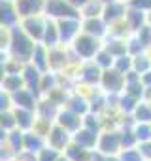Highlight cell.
Returning <instances> with one entry per match:
<instances>
[{"mask_svg": "<svg viewBox=\"0 0 151 161\" xmlns=\"http://www.w3.org/2000/svg\"><path fill=\"white\" fill-rule=\"evenodd\" d=\"M132 70L138 72L140 76H142L143 72L151 70V55H149L147 51H143V53H140V55H134V57H132Z\"/></svg>", "mask_w": 151, "mask_h": 161, "instance_id": "cell-31", "label": "cell"}, {"mask_svg": "<svg viewBox=\"0 0 151 161\" xmlns=\"http://www.w3.org/2000/svg\"><path fill=\"white\" fill-rule=\"evenodd\" d=\"M98 135H100V133H96V131H93V129L81 127V129H78V131L72 135V142H76V144H80V146H83V148L95 152V150H96V144H98Z\"/></svg>", "mask_w": 151, "mask_h": 161, "instance_id": "cell-18", "label": "cell"}, {"mask_svg": "<svg viewBox=\"0 0 151 161\" xmlns=\"http://www.w3.org/2000/svg\"><path fill=\"white\" fill-rule=\"evenodd\" d=\"M64 106L70 108V110H74L76 114H80V116H85V114L91 112V101L85 95H80V93H74L72 97H68V101H66Z\"/></svg>", "mask_w": 151, "mask_h": 161, "instance_id": "cell-24", "label": "cell"}, {"mask_svg": "<svg viewBox=\"0 0 151 161\" xmlns=\"http://www.w3.org/2000/svg\"><path fill=\"white\" fill-rule=\"evenodd\" d=\"M62 153L68 159H72V161H85V159H91L93 157V150H87V148L76 144V142H70Z\"/></svg>", "mask_w": 151, "mask_h": 161, "instance_id": "cell-28", "label": "cell"}, {"mask_svg": "<svg viewBox=\"0 0 151 161\" xmlns=\"http://www.w3.org/2000/svg\"><path fill=\"white\" fill-rule=\"evenodd\" d=\"M81 17H64V19H59L57 25H59V36H60V46H70L76 38H78L83 29H81Z\"/></svg>", "mask_w": 151, "mask_h": 161, "instance_id": "cell-4", "label": "cell"}, {"mask_svg": "<svg viewBox=\"0 0 151 161\" xmlns=\"http://www.w3.org/2000/svg\"><path fill=\"white\" fill-rule=\"evenodd\" d=\"M100 87L104 89L106 95H121L125 89V74L119 72L117 68H106L102 72L100 80Z\"/></svg>", "mask_w": 151, "mask_h": 161, "instance_id": "cell-5", "label": "cell"}, {"mask_svg": "<svg viewBox=\"0 0 151 161\" xmlns=\"http://www.w3.org/2000/svg\"><path fill=\"white\" fill-rule=\"evenodd\" d=\"M36 155H38V161H57V159L62 155V152L47 144V146H45V148H42Z\"/></svg>", "mask_w": 151, "mask_h": 161, "instance_id": "cell-39", "label": "cell"}, {"mask_svg": "<svg viewBox=\"0 0 151 161\" xmlns=\"http://www.w3.org/2000/svg\"><path fill=\"white\" fill-rule=\"evenodd\" d=\"M44 15L51 19H64V17H81V12L76 10L68 0H47Z\"/></svg>", "mask_w": 151, "mask_h": 161, "instance_id": "cell-6", "label": "cell"}, {"mask_svg": "<svg viewBox=\"0 0 151 161\" xmlns=\"http://www.w3.org/2000/svg\"><path fill=\"white\" fill-rule=\"evenodd\" d=\"M0 125H2L4 131H13L17 129V118H15V112L13 108L12 110H2V116H0Z\"/></svg>", "mask_w": 151, "mask_h": 161, "instance_id": "cell-37", "label": "cell"}, {"mask_svg": "<svg viewBox=\"0 0 151 161\" xmlns=\"http://www.w3.org/2000/svg\"><path fill=\"white\" fill-rule=\"evenodd\" d=\"M83 127L100 133V131H102V119H100V114H95V112L85 114V116H83Z\"/></svg>", "mask_w": 151, "mask_h": 161, "instance_id": "cell-38", "label": "cell"}, {"mask_svg": "<svg viewBox=\"0 0 151 161\" xmlns=\"http://www.w3.org/2000/svg\"><path fill=\"white\" fill-rule=\"evenodd\" d=\"M119 161H145V157L142 155L140 148L134 146V148H125V150H121Z\"/></svg>", "mask_w": 151, "mask_h": 161, "instance_id": "cell-40", "label": "cell"}, {"mask_svg": "<svg viewBox=\"0 0 151 161\" xmlns=\"http://www.w3.org/2000/svg\"><path fill=\"white\" fill-rule=\"evenodd\" d=\"M113 68H117L119 72L127 74L132 70V55L130 53H125L121 57H115V63H113Z\"/></svg>", "mask_w": 151, "mask_h": 161, "instance_id": "cell-41", "label": "cell"}, {"mask_svg": "<svg viewBox=\"0 0 151 161\" xmlns=\"http://www.w3.org/2000/svg\"><path fill=\"white\" fill-rule=\"evenodd\" d=\"M85 161H93V157H91V159H85Z\"/></svg>", "mask_w": 151, "mask_h": 161, "instance_id": "cell-51", "label": "cell"}, {"mask_svg": "<svg viewBox=\"0 0 151 161\" xmlns=\"http://www.w3.org/2000/svg\"><path fill=\"white\" fill-rule=\"evenodd\" d=\"M30 63H32L40 72H47V70H51V68H49V47H47L45 44L38 42L36 47H34V53H32Z\"/></svg>", "mask_w": 151, "mask_h": 161, "instance_id": "cell-20", "label": "cell"}, {"mask_svg": "<svg viewBox=\"0 0 151 161\" xmlns=\"http://www.w3.org/2000/svg\"><path fill=\"white\" fill-rule=\"evenodd\" d=\"M142 155L145 157V161H151V140H145V142H140L138 144Z\"/></svg>", "mask_w": 151, "mask_h": 161, "instance_id": "cell-44", "label": "cell"}, {"mask_svg": "<svg viewBox=\"0 0 151 161\" xmlns=\"http://www.w3.org/2000/svg\"><path fill=\"white\" fill-rule=\"evenodd\" d=\"M102 68L91 59V61H83L81 64H80V70H78V74H80V80L83 84H87V86H100V80H102Z\"/></svg>", "mask_w": 151, "mask_h": 161, "instance_id": "cell-9", "label": "cell"}, {"mask_svg": "<svg viewBox=\"0 0 151 161\" xmlns=\"http://www.w3.org/2000/svg\"><path fill=\"white\" fill-rule=\"evenodd\" d=\"M93 61H95V63H96V64H98L102 70H106V68H112V66H113V63H115V57H113V55H112V53H110V51H108L104 46H102V49H100V51L95 55V59H93Z\"/></svg>", "mask_w": 151, "mask_h": 161, "instance_id": "cell-36", "label": "cell"}, {"mask_svg": "<svg viewBox=\"0 0 151 161\" xmlns=\"http://www.w3.org/2000/svg\"><path fill=\"white\" fill-rule=\"evenodd\" d=\"M134 34L138 36V40L142 42V46L149 51V49H151V25H149V23H145V25H143L142 29H138Z\"/></svg>", "mask_w": 151, "mask_h": 161, "instance_id": "cell-42", "label": "cell"}, {"mask_svg": "<svg viewBox=\"0 0 151 161\" xmlns=\"http://www.w3.org/2000/svg\"><path fill=\"white\" fill-rule=\"evenodd\" d=\"M104 12V2L102 0H89L81 10V19L85 17H100Z\"/></svg>", "mask_w": 151, "mask_h": 161, "instance_id": "cell-32", "label": "cell"}, {"mask_svg": "<svg viewBox=\"0 0 151 161\" xmlns=\"http://www.w3.org/2000/svg\"><path fill=\"white\" fill-rule=\"evenodd\" d=\"M42 76H44V72H40L32 63H27V64H25V68H23L25 87H27V89H30L38 99H42V97H44V93H42Z\"/></svg>", "mask_w": 151, "mask_h": 161, "instance_id": "cell-8", "label": "cell"}, {"mask_svg": "<svg viewBox=\"0 0 151 161\" xmlns=\"http://www.w3.org/2000/svg\"><path fill=\"white\" fill-rule=\"evenodd\" d=\"M132 118H134V121L151 123V103H149V101H140V104L136 106Z\"/></svg>", "mask_w": 151, "mask_h": 161, "instance_id": "cell-33", "label": "cell"}, {"mask_svg": "<svg viewBox=\"0 0 151 161\" xmlns=\"http://www.w3.org/2000/svg\"><path fill=\"white\" fill-rule=\"evenodd\" d=\"M147 23H149V25H151V12H149V14H147Z\"/></svg>", "mask_w": 151, "mask_h": 161, "instance_id": "cell-49", "label": "cell"}, {"mask_svg": "<svg viewBox=\"0 0 151 161\" xmlns=\"http://www.w3.org/2000/svg\"><path fill=\"white\" fill-rule=\"evenodd\" d=\"M45 138H47V144H49V146H53V148H57V150L64 152V150H66V146L72 142V133H70V131H66L64 127H60L59 123H53Z\"/></svg>", "mask_w": 151, "mask_h": 161, "instance_id": "cell-10", "label": "cell"}, {"mask_svg": "<svg viewBox=\"0 0 151 161\" xmlns=\"http://www.w3.org/2000/svg\"><path fill=\"white\" fill-rule=\"evenodd\" d=\"M125 21L130 29V32H136L138 29H142L145 23H147V14L142 12V10H136V8H127V14H125Z\"/></svg>", "mask_w": 151, "mask_h": 161, "instance_id": "cell-25", "label": "cell"}, {"mask_svg": "<svg viewBox=\"0 0 151 161\" xmlns=\"http://www.w3.org/2000/svg\"><path fill=\"white\" fill-rule=\"evenodd\" d=\"M45 23H47V17H45L44 14H40V15H30V17L21 19V27L25 29V32H27L34 42H42V40H44Z\"/></svg>", "mask_w": 151, "mask_h": 161, "instance_id": "cell-7", "label": "cell"}, {"mask_svg": "<svg viewBox=\"0 0 151 161\" xmlns=\"http://www.w3.org/2000/svg\"><path fill=\"white\" fill-rule=\"evenodd\" d=\"M59 112H60V104H59V103H55L53 99H49V97H45V95H44V97L38 101L36 114H38V118H40V119H45V121H49V123H55V121H57Z\"/></svg>", "mask_w": 151, "mask_h": 161, "instance_id": "cell-13", "label": "cell"}, {"mask_svg": "<svg viewBox=\"0 0 151 161\" xmlns=\"http://www.w3.org/2000/svg\"><path fill=\"white\" fill-rule=\"evenodd\" d=\"M81 29H83V32H87L91 36H96L100 40H104L110 32V25L104 21L102 15L100 17H85L81 21Z\"/></svg>", "mask_w": 151, "mask_h": 161, "instance_id": "cell-12", "label": "cell"}, {"mask_svg": "<svg viewBox=\"0 0 151 161\" xmlns=\"http://www.w3.org/2000/svg\"><path fill=\"white\" fill-rule=\"evenodd\" d=\"M93 161H119V155H106L100 152H93Z\"/></svg>", "mask_w": 151, "mask_h": 161, "instance_id": "cell-45", "label": "cell"}, {"mask_svg": "<svg viewBox=\"0 0 151 161\" xmlns=\"http://www.w3.org/2000/svg\"><path fill=\"white\" fill-rule=\"evenodd\" d=\"M68 2H70L76 10H80V12H81V10H83V6L89 2V0H68Z\"/></svg>", "mask_w": 151, "mask_h": 161, "instance_id": "cell-46", "label": "cell"}, {"mask_svg": "<svg viewBox=\"0 0 151 161\" xmlns=\"http://www.w3.org/2000/svg\"><path fill=\"white\" fill-rule=\"evenodd\" d=\"M47 146V138L44 135H40L38 131L30 129V131H25V152H30V153H38L42 148Z\"/></svg>", "mask_w": 151, "mask_h": 161, "instance_id": "cell-22", "label": "cell"}, {"mask_svg": "<svg viewBox=\"0 0 151 161\" xmlns=\"http://www.w3.org/2000/svg\"><path fill=\"white\" fill-rule=\"evenodd\" d=\"M132 131H134V135H136V138H138V144H140V142H145V140H151V123L134 121Z\"/></svg>", "mask_w": 151, "mask_h": 161, "instance_id": "cell-35", "label": "cell"}, {"mask_svg": "<svg viewBox=\"0 0 151 161\" xmlns=\"http://www.w3.org/2000/svg\"><path fill=\"white\" fill-rule=\"evenodd\" d=\"M15 112V118H17V127L21 131H30L34 129L36 125V119H38V114L36 110H27V108H13Z\"/></svg>", "mask_w": 151, "mask_h": 161, "instance_id": "cell-23", "label": "cell"}, {"mask_svg": "<svg viewBox=\"0 0 151 161\" xmlns=\"http://www.w3.org/2000/svg\"><path fill=\"white\" fill-rule=\"evenodd\" d=\"M15 8L21 15V19L30 17V15H40L45 12V2L47 0H13Z\"/></svg>", "mask_w": 151, "mask_h": 161, "instance_id": "cell-16", "label": "cell"}, {"mask_svg": "<svg viewBox=\"0 0 151 161\" xmlns=\"http://www.w3.org/2000/svg\"><path fill=\"white\" fill-rule=\"evenodd\" d=\"M140 101H142V99H136V97H132V95H128V93H121V95L117 97V108H119L125 116H132L134 110H136V106L140 104Z\"/></svg>", "mask_w": 151, "mask_h": 161, "instance_id": "cell-30", "label": "cell"}, {"mask_svg": "<svg viewBox=\"0 0 151 161\" xmlns=\"http://www.w3.org/2000/svg\"><path fill=\"white\" fill-rule=\"evenodd\" d=\"M38 97L27 89V87H21L19 91L12 93V103H13V108H27V110H36L38 106Z\"/></svg>", "mask_w": 151, "mask_h": 161, "instance_id": "cell-17", "label": "cell"}, {"mask_svg": "<svg viewBox=\"0 0 151 161\" xmlns=\"http://www.w3.org/2000/svg\"><path fill=\"white\" fill-rule=\"evenodd\" d=\"M104 47L113 55V57H121L125 53H128V46H127V38H117V36H106L104 38Z\"/></svg>", "mask_w": 151, "mask_h": 161, "instance_id": "cell-27", "label": "cell"}, {"mask_svg": "<svg viewBox=\"0 0 151 161\" xmlns=\"http://www.w3.org/2000/svg\"><path fill=\"white\" fill-rule=\"evenodd\" d=\"M59 87V78H57V72H53V70H47V72H44V76H42V93L44 95H47V93H51L53 89H57Z\"/></svg>", "mask_w": 151, "mask_h": 161, "instance_id": "cell-34", "label": "cell"}, {"mask_svg": "<svg viewBox=\"0 0 151 161\" xmlns=\"http://www.w3.org/2000/svg\"><path fill=\"white\" fill-rule=\"evenodd\" d=\"M38 42H34L27 32L25 29L19 25L12 27L10 29V40H8V47H6V53L21 63H30L32 59V53H34V47H36Z\"/></svg>", "mask_w": 151, "mask_h": 161, "instance_id": "cell-1", "label": "cell"}, {"mask_svg": "<svg viewBox=\"0 0 151 161\" xmlns=\"http://www.w3.org/2000/svg\"><path fill=\"white\" fill-rule=\"evenodd\" d=\"M55 123H59L60 127H64L66 131H70V133L74 135L78 129L83 127V116H80V114H76L74 110L62 106L60 112H59V116H57V121H55Z\"/></svg>", "mask_w": 151, "mask_h": 161, "instance_id": "cell-11", "label": "cell"}, {"mask_svg": "<svg viewBox=\"0 0 151 161\" xmlns=\"http://www.w3.org/2000/svg\"><path fill=\"white\" fill-rule=\"evenodd\" d=\"M123 150V142H121V131L115 129H102L98 135V144H96V152L106 153V155H119Z\"/></svg>", "mask_w": 151, "mask_h": 161, "instance_id": "cell-3", "label": "cell"}, {"mask_svg": "<svg viewBox=\"0 0 151 161\" xmlns=\"http://www.w3.org/2000/svg\"><path fill=\"white\" fill-rule=\"evenodd\" d=\"M121 2H128V0H121Z\"/></svg>", "mask_w": 151, "mask_h": 161, "instance_id": "cell-52", "label": "cell"}, {"mask_svg": "<svg viewBox=\"0 0 151 161\" xmlns=\"http://www.w3.org/2000/svg\"><path fill=\"white\" fill-rule=\"evenodd\" d=\"M127 8H128V4H127V2H121V0H112V2L104 4L102 17H104V21H106L108 25H112V23H117V21L125 19Z\"/></svg>", "mask_w": 151, "mask_h": 161, "instance_id": "cell-15", "label": "cell"}, {"mask_svg": "<svg viewBox=\"0 0 151 161\" xmlns=\"http://www.w3.org/2000/svg\"><path fill=\"white\" fill-rule=\"evenodd\" d=\"M2 146H6L13 155H19L21 152H25V131H21L19 127L10 131L8 138H6V142Z\"/></svg>", "mask_w": 151, "mask_h": 161, "instance_id": "cell-21", "label": "cell"}, {"mask_svg": "<svg viewBox=\"0 0 151 161\" xmlns=\"http://www.w3.org/2000/svg\"><path fill=\"white\" fill-rule=\"evenodd\" d=\"M57 161H72V159H68V157H66V155H64V153H62V155H60V157H59V159H57Z\"/></svg>", "mask_w": 151, "mask_h": 161, "instance_id": "cell-48", "label": "cell"}, {"mask_svg": "<svg viewBox=\"0 0 151 161\" xmlns=\"http://www.w3.org/2000/svg\"><path fill=\"white\" fill-rule=\"evenodd\" d=\"M130 8H136V10H142L145 14L151 12V0H128L127 2Z\"/></svg>", "mask_w": 151, "mask_h": 161, "instance_id": "cell-43", "label": "cell"}, {"mask_svg": "<svg viewBox=\"0 0 151 161\" xmlns=\"http://www.w3.org/2000/svg\"><path fill=\"white\" fill-rule=\"evenodd\" d=\"M102 46H104V42H102L100 38L91 36V34H87V32H81L78 38L70 44V49L78 55L81 61H91V59H95V55L102 49Z\"/></svg>", "mask_w": 151, "mask_h": 161, "instance_id": "cell-2", "label": "cell"}, {"mask_svg": "<svg viewBox=\"0 0 151 161\" xmlns=\"http://www.w3.org/2000/svg\"><path fill=\"white\" fill-rule=\"evenodd\" d=\"M68 49L64 46H57V47H49V68L53 72H60L62 68L68 66Z\"/></svg>", "mask_w": 151, "mask_h": 161, "instance_id": "cell-19", "label": "cell"}, {"mask_svg": "<svg viewBox=\"0 0 151 161\" xmlns=\"http://www.w3.org/2000/svg\"><path fill=\"white\" fill-rule=\"evenodd\" d=\"M0 21H2V27L6 29H12L21 23V15L15 8L13 0H2V4H0Z\"/></svg>", "mask_w": 151, "mask_h": 161, "instance_id": "cell-14", "label": "cell"}, {"mask_svg": "<svg viewBox=\"0 0 151 161\" xmlns=\"http://www.w3.org/2000/svg\"><path fill=\"white\" fill-rule=\"evenodd\" d=\"M142 82H143L145 87H151V70H147V72L142 74Z\"/></svg>", "mask_w": 151, "mask_h": 161, "instance_id": "cell-47", "label": "cell"}, {"mask_svg": "<svg viewBox=\"0 0 151 161\" xmlns=\"http://www.w3.org/2000/svg\"><path fill=\"white\" fill-rule=\"evenodd\" d=\"M102 2H104V4H108V2H112V0H102Z\"/></svg>", "mask_w": 151, "mask_h": 161, "instance_id": "cell-50", "label": "cell"}, {"mask_svg": "<svg viewBox=\"0 0 151 161\" xmlns=\"http://www.w3.org/2000/svg\"><path fill=\"white\" fill-rule=\"evenodd\" d=\"M45 17H47V15H45ZM42 44H45L47 47H57V46H60V36H59V25H57V19L47 17L45 32H44V40H42Z\"/></svg>", "mask_w": 151, "mask_h": 161, "instance_id": "cell-26", "label": "cell"}, {"mask_svg": "<svg viewBox=\"0 0 151 161\" xmlns=\"http://www.w3.org/2000/svg\"><path fill=\"white\" fill-rule=\"evenodd\" d=\"M21 87H25V78L21 74H4L2 76V89L8 93H15Z\"/></svg>", "mask_w": 151, "mask_h": 161, "instance_id": "cell-29", "label": "cell"}]
</instances>
